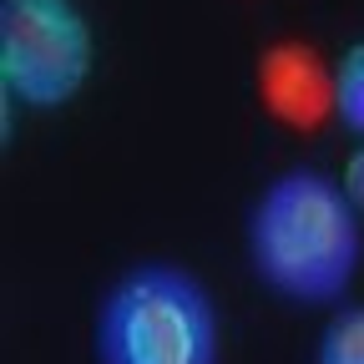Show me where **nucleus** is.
I'll use <instances>...</instances> for the list:
<instances>
[{"mask_svg":"<svg viewBox=\"0 0 364 364\" xmlns=\"http://www.w3.org/2000/svg\"><path fill=\"white\" fill-rule=\"evenodd\" d=\"M243 248L253 279L294 309H339L359 258L364 228L339 177L318 167H284L248 208Z\"/></svg>","mask_w":364,"mask_h":364,"instance_id":"nucleus-1","label":"nucleus"},{"mask_svg":"<svg viewBox=\"0 0 364 364\" xmlns=\"http://www.w3.org/2000/svg\"><path fill=\"white\" fill-rule=\"evenodd\" d=\"M334 122L364 142V41L344 46L334 61Z\"/></svg>","mask_w":364,"mask_h":364,"instance_id":"nucleus-6","label":"nucleus"},{"mask_svg":"<svg viewBox=\"0 0 364 364\" xmlns=\"http://www.w3.org/2000/svg\"><path fill=\"white\" fill-rule=\"evenodd\" d=\"M263 97L268 107L289 117V122H304L314 112H329L334 117V71L314 66L304 51H273L268 66H263Z\"/></svg>","mask_w":364,"mask_h":364,"instance_id":"nucleus-4","label":"nucleus"},{"mask_svg":"<svg viewBox=\"0 0 364 364\" xmlns=\"http://www.w3.org/2000/svg\"><path fill=\"white\" fill-rule=\"evenodd\" d=\"M97 71L81 0H0V86L21 112L71 107Z\"/></svg>","mask_w":364,"mask_h":364,"instance_id":"nucleus-3","label":"nucleus"},{"mask_svg":"<svg viewBox=\"0 0 364 364\" xmlns=\"http://www.w3.org/2000/svg\"><path fill=\"white\" fill-rule=\"evenodd\" d=\"M314 364H364V304H339L318 329Z\"/></svg>","mask_w":364,"mask_h":364,"instance_id":"nucleus-5","label":"nucleus"},{"mask_svg":"<svg viewBox=\"0 0 364 364\" xmlns=\"http://www.w3.org/2000/svg\"><path fill=\"white\" fill-rule=\"evenodd\" d=\"M91 364H223L208 284L172 258L122 268L91 314Z\"/></svg>","mask_w":364,"mask_h":364,"instance_id":"nucleus-2","label":"nucleus"},{"mask_svg":"<svg viewBox=\"0 0 364 364\" xmlns=\"http://www.w3.org/2000/svg\"><path fill=\"white\" fill-rule=\"evenodd\" d=\"M339 188L349 193V203L364 213V142L349 152V162H344V177H339Z\"/></svg>","mask_w":364,"mask_h":364,"instance_id":"nucleus-7","label":"nucleus"}]
</instances>
